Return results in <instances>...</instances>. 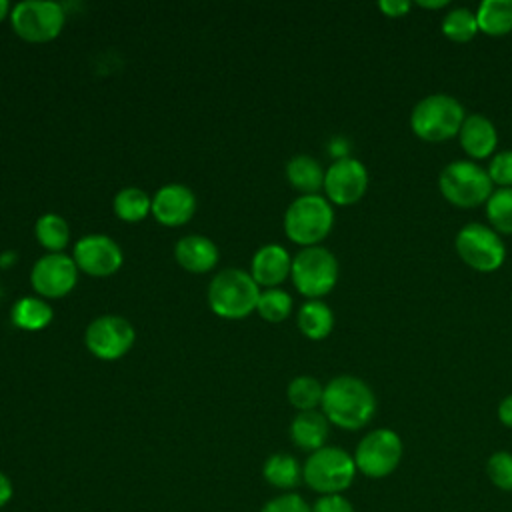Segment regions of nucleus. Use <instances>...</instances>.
I'll use <instances>...</instances> for the list:
<instances>
[{"mask_svg":"<svg viewBox=\"0 0 512 512\" xmlns=\"http://www.w3.org/2000/svg\"><path fill=\"white\" fill-rule=\"evenodd\" d=\"M322 414L342 430H360L376 414V396L358 376L342 374L324 386Z\"/></svg>","mask_w":512,"mask_h":512,"instance_id":"f257e3e1","label":"nucleus"},{"mask_svg":"<svg viewBox=\"0 0 512 512\" xmlns=\"http://www.w3.org/2000/svg\"><path fill=\"white\" fill-rule=\"evenodd\" d=\"M466 110L450 94L438 92L418 100L410 112V128L424 142H444L458 136Z\"/></svg>","mask_w":512,"mask_h":512,"instance_id":"f03ea898","label":"nucleus"},{"mask_svg":"<svg viewBox=\"0 0 512 512\" xmlns=\"http://www.w3.org/2000/svg\"><path fill=\"white\" fill-rule=\"evenodd\" d=\"M438 188L446 202L456 208H476L486 204L494 184L480 164L472 160H454L438 176Z\"/></svg>","mask_w":512,"mask_h":512,"instance_id":"7ed1b4c3","label":"nucleus"},{"mask_svg":"<svg viewBox=\"0 0 512 512\" xmlns=\"http://www.w3.org/2000/svg\"><path fill=\"white\" fill-rule=\"evenodd\" d=\"M356 472L352 454L338 446H324L306 458L302 480L320 496L342 494L352 486Z\"/></svg>","mask_w":512,"mask_h":512,"instance_id":"20e7f679","label":"nucleus"},{"mask_svg":"<svg viewBox=\"0 0 512 512\" xmlns=\"http://www.w3.org/2000/svg\"><path fill=\"white\" fill-rule=\"evenodd\" d=\"M332 224L334 210L320 194L298 196L284 214L286 236L304 248L320 246V242L330 234Z\"/></svg>","mask_w":512,"mask_h":512,"instance_id":"39448f33","label":"nucleus"},{"mask_svg":"<svg viewBox=\"0 0 512 512\" xmlns=\"http://www.w3.org/2000/svg\"><path fill=\"white\" fill-rule=\"evenodd\" d=\"M260 288L252 274L240 268H226L218 272L208 288V302L212 312L222 318H244L256 310Z\"/></svg>","mask_w":512,"mask_h":512,"instance_id":"423d86ee","label":"nucleus"},{"mask_svg":"<svg viewBox=\"0 0 512 512\" xmlns=\"http://www.w3.org/2000/svg\"><path fill=\"white\" fill-rule=\"evenodd\" d=\"M454 248L460 260L476 272H496L506 260V246L496 230L488 224L468 222L454 238Z\"/></svg>","mask_w":512,"mask_h":512,"instance_id":"0eeeda50","label":"nucleus"},{"mask_svg":"<svg viewBox=\"0 0 512 512\" xmlns=\"http://www.w3.org/2000/svg\"><path fill=\"white\" fill-rule=\"evenodd\" d=\"M300 294L318 300L332 292L338 282V260L324 246H308L296 254L290 270Z\"/></svg>","mask_w":512,"mask_h":512,"instance_id":"6e6552de","label":"nucleus"},{"mask_svg":"<svg viewBox=\"0 0 512 512\" xmlns=\"http://www.w3.org/2000/svg\"><path fill=\"white\" fill-rule=\"evenodd\" d=\"M404 444L392 428H376L362 436L354 450V464L366 478L390 476L402 460Z\"/></svg>","mask_w":512,"mask_h":512,"instance_id":"1a4fd4ad","label":"nucleus"},{"mask_svg":"<svg viewBox=\"0 0 512 512\" xmlns=\"http://www.w3.org/2000/svg\"><path fill=\"white\" fill-rule=\"evenodd\" d=\"M64 8L58 2L26 0L12 8L10 20L14 32L28 42H48L64 26Z\"/></svg>","mask_w":512,"mask_h":512,"instance_id":"9d476101","label":"nucleus"},{"mask_svg":"<svg viewBox=\"0 0 512 512\" xmlns=\"http://www.w3.org/2000/svg\"><path fill=\"white\" fill-rule=\"evenodd\" d=\"M84 340L88 350L96 358L116 360L132 348L136 332L126 318L116 314H104L88 324Z\"/></svg>","mask_w":512,"mask_h":512,"instance_id":"9b49d317","label":"nucleus"},{"mask_svg":"<svg viewBox=\"0 0 512 512\" xmlns=\"http://www.w3.org/2000/svg\"><path fill=\"white\" fill-rule=\"evenodd\" d=\"M368 170L366 166L348 156L334 160L326 174H324V192L328 196V202L338 206H350L356 204L368 190Z\"/></svg>","mask_w":512,"mask_h":512,"instance_id":"f8f14e48","label":"nucleus"},{"mask_svg":"<svg viewBox=\"0 0 512 512\" xmlns=\"http://www.w3.org/2000/svg\"><path fill=\"white\" fill-rule=\"evenodd\" d=\"M78 280V266L74 258L62 252H50L34 262L30 282L34 290L46 298L66 296Z\"/></svg>","mask_w":512,"mask_h":512,"instance_id":"ddd939ff","label":"nucleus"},{"mask_svg":"<svg viewBox=\"0 0 512 512\" xmlns=\"http://www.w3.org/2000/svg\"><path fill=\"white\" fill-rule=\"evenodd\" d=\"M76 266L90 276H110L122 266L120 246L104 234L82 236L74 244Z\"/></svg>","mask_w":512,"mask_h":512,"instance_id":"4468645a","label":"nucleus"},{"mask_svg":"<svg viewBox=\"0 0 512 512\" xmlns=\"http://www.w3.org/2000/svg\"><path fill=\"white\" fill-rule=\"evenodd\" d=\"M196 210V196L184 184H166L152 198V214L164 226L186 224Z\"/></svg>","mask_w":512,"mask_h":512,"instance_id":"2eb2a0df","label":"nucleus"},{"mask_svg":"<svg viewBox=\"0 0 512 512\" xmlns=\"http://www.w3.org/2000/svg\"><path fill=\"white\" fill-rule=\"evenodd\" d=\"M460 148L464 154L474 160L492 158L498 146V130L494 122L482 114H466L462 128L458 132Z\"/></svg>","mask_w":512,"mask_h":512,"instance_id":"dca6fc26","label":"nucleus"},{"mask_svg":"<svg viewBox=\"0 0 512 512\" xmlns=\"http://www.w3.org/2000/svg\"><path fill=\"white\" fill-rule=\"evenodd\" d=\"M292 270V258L280 244H264L252 258V278L258 286H278Z\"/></svg>","mask_w":512,"mask_h":512,"instance_id":"f3484780","label":"nucleus"},{"mask_svg":"<svg viewBox=\"0 0 512 512\" xmlns=\"http://www.w3.org/2000/svg\"><path fill=\"white\" fill-rule=\"evenodd\" d=\"M174 256L184 270L200 274V272H208L216 266L218 248L210 238L200 236V234H190L176 242Z\"/></svg>","mask_w":512,"mask_h":512,"instance_id":"a211bd4d","label":"nucleus"},{"mask_svg":"<svg viewBox=\"0 0 512 512\" xmlns=\"http://www.w3.org/2000/svg\"><path fill=\"white\" fill-rule=\"evenodd\" d=\"M330 432L328 418L318 410L298 412L290 422V440L306 452H316L326 446Z\"/></svg>","mask_w":512,"mask_h":512,"instance_id":"6ab92c4d","label":"nucleus"},{"mask_svg":"<svg viewBox=\"0 0 512 512\" xmlns=\"http://www.w3.org/2000/svg\"><path fill=\"white\" fill-rule=\"evenodd\" d=\"M264 480L284 492H292L302 482V466L300 462L286 452L270 454L262 466Z\"/></svg>","mask_w":512,"mask_h":512,"instance_id":"aec40b11","label":"nucleus"},{"mask_svg":"<svg viewBox=\"0 0 512 512\" xmlns=\"http://www.w3.org/2000/svg\"><path fill=\"white\" fill-rule=\"evenodd\" d=\"M478 30L486 36H506L512 32V0H484L476 8Z\"/></svg>","mask_w":512,"mask_h":512,"instance_id":"412c9836","label":"nucleus"},{"mask_svg":"<svg viewBox=\"0 0 512 512\" xmlns=\"http://www.w3.org/2000/svg\"><path fill=\"white\" fill-rule=\"evenodd\" d=\"M324 170L320 162L308 154H298L290 158L286 164V176L288 182L304 194H316L320 188H324Z\"/></svg>","mask_w":512,"mask_h":512,"instance_id":"4be33fe9","label":"nucleus"},{"mask_svg":"<svg viewBox=\"0 0 512 512\" xmlns=\"http://www.w3.org/2000/svg\"><path fill=\"white\" fill-rule=\"evenodd\" d=\"M300 332L310 340H324L334 328V312L322 300H308L296 316Z\"/></svg>","mask_w":512,"mask_h":512,"instance_id":"5701e85b","label":"nucleus"},{"mask_svg":"<svg viewBox=\"0 0 512 512\" xmlns=\"http://www.w3.org/2000/svg\"><path fill=\"white\" fill-rule=\"evenodd\" d=\"M52 316L54 310L50 308V304L36 296H24L16 300L10 310L12 322L22 330H42L50 324Z\"/></svg>","mask_w":512,"mask_h":512,"instance_id":"b1692460","label":"nucleus"},{"mask_svg":"<svg viewBox=\"0 0 512 512\" xmlns=\"http://www.w3.org/2000/svg\"><path fill=\"white\" fill-rule=\"evenodd\" d=\"M150 210H152L150 196L136 186L122 188L114 196V212L118 218L126 222H140L142 218H146Z\"/></svg>","mask_w":512,"mask_h":512,"instance_id":"393cba45","label":"nucleus"},{"mask_svg":"<svg viewBox=\"0 0 512 512\" xmlns=\"http://www.w3.org/2000/svg\"><path fill=\"white\" fill-rule=\"evenodd\" d=\"M488 226L498 234H512V188H496L486 200Z\"/></svg>","mask_w":512,"mask_h":512,"instance_id":"a878e982","label":"nucleus"},{"mask_svg":"<svg viewBox=\"0 0 512 512\" xmlns=\"http://www.w3.org/2000/svg\"><path fill=\"white\" fill-rule=\"evenodd\" d=\"M442 34L452 42H470L480 30L476 22V14L468 8H452L442 18Z\"/></svg>","mask_w":512,"mask_h":512,"instance_id":"bb28decb","label":"nucleus"},{"mask_svg":"<svg viewBox=\"0 0 512 512\" xmlns=\"http://www.w3.org/2000/svg\"><path fill=\"white\" fill-rule=\"evenodd\" d=\"M322 394L324 386L314 376H296L288 384V400L300 412L316 410L322 404Z\"/></svg>","mask_w":512,"mask_h":512,"instance_id":"cd10ccee","label":"nucleus"},{"mask_svg":"<svg viewBox=\"0 0 512 512\" xmlns=\"http://www.w3.org/2000/svg\"><path fill=\"white\" fill-rule=\"evenodd\" d=\"M36 238L44 248L52 252H60L68 244L70 228L62 216L44 214L36 222Z\"/></svg>","mask_w":512,"mask_h":512,"instance_id":"c85d7f7f","label":"nucleus"},{"mask_svg":"<svg viewBox=\"0 0 512 512\" xmlns=\"http://www.w3.org/2000/svg\"><path fill=\"white\" fill-rule=\"evenodd\" d=\"M256 310L268 322H282L292 312V296L280 288H268L260 292Z\"/></svg>","mask_w":512,"mask_h":512,"instance_id":"c756f323","label":"nucleus"},{"mask_svg":"<svg viewBox=\"0 0 512 512\" xmlns=\"http://www.w3.org/2000/svg\"><path fill=\"white\" fill-rule=\"evenodd\" d=\"M486 474L492 486L502 492H512V452L498 450L490 454L486 462Z\"/></svg>","mask_w":512,"mask_h":512,"instance_id":"7c9ffc66","label":"nucleus"},{"mask_svg":"<svg viewBox=\"0 0 512 512\" xmlns=\"http://www.w3.org/2000/svg\"><path fill=\"white\" fill-rule=\"evenodd\" d=\"M486 172L498 188H512V150L496 152L490 158Z\"/></svg>","mask_w":512,"mask_h":512,"instance_id":"2f4dec72","label":"nucleus"},{"mask_svg":"<svg viewBox=\"0 0 512 512\" xmlns=\"http://www.w3.org/2000/svg\"><path fill=\"white\" fill-rule=\"evenodd\" d=\"M258 512H312V506L296 492H282L270 498Z\"/></svg>","mask_w":512,"mask_h":512,"instance_id":"473e14b6","label":"nucleus"},{"mask_svg":"<svg viewBox=\"0 0 512 512\" xmlns=\"http://www.w3.org/2000/svg\"><path fill=\"white\" fill-rule=\"evenodd\" d=\"M312 512H354V506L344 494H326L312 504Z\"/></svg>","mask_w":512,"mask_h":512,"instance_id":"72a5a7b5","label":"nucleus"},{"mask_svg":"<svg viewBox=\"0 0 512 512\" xmlns=\"http://www.w3.org/2000/svg\"><path fill=\"white\" fill-rule=\"evenodd\" d=\"M412 2L408 0H380L378 10L388 18H402L410 12Z\"/></svg>","mask_w":512,"mask_h":512,"instance_id":"f704fd0d","label":"nucleus"},{"mask_svg":"<svg viewBox=\"0 0 512 512\" xmlns=\"http://www.w3.org/2000/svg\"><path fill=\"white\" fill-rule=\"evenodd\" d=\"M498 420L506 426L512 428V394L504 396L498 404Z\"/></svg>","mask_w":512,"mask_h":512,"instance_id":"c9c22d12","label":"nucleus"},{"mask_svg":"<svg viewBox=\"0 0 512 512\" xmlns=\"http://www.w3.org/2000/svg\"><path fill=\"white\" fill-rule=\"evenodd\" d=\"M14 496V486L12 480L0 470V508H4Z\"/></svg>","mask_w":512,"mask_h":512,"instance_id":"e433bc0d","label":"nucleus"},{"mask_svg":"<svg viewBox=\"0 0 512 512\" xmlns=\"http://www.w3.org/2000/svg\"><path fill=\"white\" fill-rule=\"evenodd\" d=\"M420 8H426V10H440V8H446L448 6V0H432V2H428V0H418L416 2Z\"/></svg>","mask_w":512,"mask_h":512,"instance_id":"4c0bfd02","label":"nucleus"},{"mask_svg":"<svg viewBox=\"0 0 512 512\" xmlns=\"http://www.w3.org/2000/svg\"><path fill=\"white\" fill-rule=\"evenodd\" d=\"M6 14H8V2L0 0V22L6 18Z\"/></svg>","mask_w":512,"mask_h":512,"instance_id":"58836bf2","label":"nucleus"}]
</instances>
